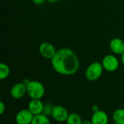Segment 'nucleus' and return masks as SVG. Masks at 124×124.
I'll return each mask as SVG.
<instances>
[{
  "label": "nucleus",
  "instance_id": "2",
  "mask_svg": "<svg viewBox=\"0 0 124 124\" xmlns=\"http://www.w3.org/2000/svg\"><path fill=\"white\" fill-rule=\"evenodd\" d=\"M27 94L31 99L41 100L45 94V87L38 81H31L27 85Z\"/></svg>",
  "mask_w": 124,
  "mask_h": 124
},
{
  "label": "nucleus",
  "instance_id": "11",
  "mask_svg": "<svg viewBox=\"0 0 124 124\" xmlns=\"http://www.w3.org/2000/svg\"><path fill=\"white\" fill-rule=\"evenodd\" d=\"M91 121L93 124H108L109 117L105 111L100 110L92 114Z\"/></svg>",
  "mask_w": 124,
  "mask_h": 124
},
{
  "label": "nucleus",
  "instance_id": "15",
  "mask_svg": "<svg viewBox=\"0 0 124 124\" xmlns=\"http://www.w3.org/2000/svg\"><path fill=\"white\" fill-rule=\"evenodd\" d=\"M10 73V69L9 67L4 62H1L0 64V79L1 81L6 79Z\"/></svg>",
  "mask_w": 124,
  "mask_h": 124
},
{
  "label": "nucleus",
  "instance_id": "12",
  "mask_svg": "<svg viewBox=\"0 0 124 124\" xmlns=\"http://www.w3.org/2000/svg\"><path fill=\"white\" fill-rule=\"evenodd\" d=\"M113 120L114 124H124V109H116L113 113Z\"/></svg>",
  "mask_w": 124,
  "mask_h": 124
},
{
  "label": "nucleus",
  "instance_id": "4",
  "mask_svg": "<svg viewBox=\"0 0 124 124\" xmlns=\"http://www.w3.org/2000/svg\"><path fill=\"white\" fill-rule=\"evenodd\" d=\"M102 65L108 72H114L118 70L119 67V61L118 59L113 54H107L105 55L102 60Z\"/></svg>",
  "mask_w": 124,
  "mask_h": 124
},
{
  "label": "nucleus",
  "instance_id": "20",
  "mask_svg": "<svg viewBox=\"0 0 124 124\" xmlns=\"http://www.w3.org/2000/svg\"><path fill=\"white\" fill-rule=\"evenodd\" d=\"M81 124H92V121H82V123Z\"/></svg>",
  "mask_w": 124,
  "mask_h": 124
},
{
  "label": "nucleus",
  "instance_id": "1",
  "mask_svg": "<svg viewBox=\"0 0 124 124\" xmlns=\"http://www.w3.org/2000/svg\"><path fill=\"white\" fill-rule=\"evenodd\" d=\"M51 63L55 72L63 76H72L79 69V60L74 51L62 47L57 50Z\"/></svg>",
  "mask_w": 124,
  "mask_h": 124
},
{
  "label": "nucleus",
  "instance_id": "13",
  "mask_svg": "<svg viewBox=\"0 0 124 124\" xmlns=\"http://www.w3.org/2000/svg\"><path fill=\"white\" fill-rule=\"evenodd\" d=\"M31 124H51L48 116L44 114H39L34 116Z\"/></svg>",
  "mask_w": 124,
  "mask_h": 124
},
{
  "label": "nucleus",
  "instance_id": "7",
  "mask_svg": "<svg viewBox=\"0 0 124 124\" xmlns=\"http://www.w3.org/2000/svg\"><path fill=\"white\" fill-rule=\"evenodd\" d=\"M34 116L28 109H23L17 112L15 116L17 124H31Z\"/></svg>",
  "mask_w": 124,
  "mask_h": 124
},
{
  "label": "nucleus",
  "instance_id": "22",
  "mask_svg": "<svg viewBox=\"0 0 124 124\" xmlns=\"http://www.w3.org/2000/svg\"><path fill=\"white\" fill-rule=\"evenodd\" d=\"M121 62H122V64L124 65V52L121 54Z\"/></svg>",
  "mask_w": 124,
  "mask_h": 124
},
{
  "label": "nucleus",
  "instance_id": "8",
  "mask_svg": "<svg viewBox=\"0 0 124 124\" xmlns=\"http://www.w3.org/2000/svg\"><path fill=\"white\" fill-rule=\"evenodd\" d=\"M27 94V86L23 82L15 84L10 89V95L15 100L23 98Z\"/></svg>",
  "mask_w": 124,
  "mask_h": 124
},
{
  "label": "nucleus",
  "instance_id": "9",
  "mask_svg": "<svg viewBox=\"0 0 124 124\" xmlns=\"http://www.w3.org/2000/svg\"><path fill=\"white\" fill-rule=\"evenodd\" d=\"M44 104L41 100L31 99L28 105V109L33 113V116H37L43 113Z\"/></svg>",
  "mask_w": 124,
  "mask_h": 124
},
{
  "label": "nucleus",
  "instance_id": "16",
  "mask_svg": "<svg viewBox=\"0 0 124 124\" xmlns=\"http://www.w3.org/2000/svg\"><path fill=\"white\" fill-rule=\"evenodd\" d=\"M53 107L51 104L49 103H46V104H44V110H43V114L49 116H51L52 115V109H53Z\"/></svg>",
  "mask_w": 124,
  "mask_h": 124
},
{
  "label": "nucleus",
  "instance_id": "5",
  "mask_svg": "<svg viewBox=\"0 0 124 124\" xmlns=\"http://www.w3.org/2000/svg\"><path fill=\"white\" fill-rule=\"evenodd\" d=\"M39 52L44 58L52 60L55 55L57 49L52 44L49 42H43L39 45Z\"/></svg>",
  "mask_w": 124,
  "mask_h": 124
},
{
  "label": "nucleus",
  "instance_id": "21",
  "mask_svg": "<svg viewBox=\"0 0 124 124\" xmlns=\"http://www.w3.org/2000/svg\"><path fill=\"white\" fill-rule=\"evenodd\" d=\"M48 2H50V3H56L57 1H59L60 0H46Z\"/></svg>",
  "mask_w": 124,
  "mask_h": 124
},
{
  "label": "nucleus",
  "instance_id": "18",
  "mask_svg": "<svg viewBox=\"0 0 124 124\" xmlns=\"http://www.w3.org/2000/svg\"><path fill=\"white\" fill-rule=\"evenodd\" d=\"M46 0H32V1L33 2V4H36V5H41Z\"/></svg>",
  "mask_w": 124,
  "mask_h": 124
},
{
  "label": "nucleus",
  "instance_id": "10",
  "mask_svg": "<svg viewBox=\"0 0 124 124\" xmlns=\"http://www.w3.org/2000/svg\"><path fill=\"white\" fill-rule=\"evenodd\" d=\"M110 49L115 54H122L124 52V42L120 38L113 39L109 44Z\"/></svg>",
  "mask_w": 124,
  "mask_h": 124
},
{
  "label": "nucleus",
  "instance_id": "3",
  "mask_svg": "<svg viewBox=\"0 0 124 124\" xmlns=\"http://www.w3.org/2000/svg\"><path fill=\"white\" fill-rule=\"evenodd\" d=\"M104 68L102 62H94L91 63L85 71V77L89 81H94L99 79L102 75Z\"/></svg>",
  "mask_w": 124,
  "mask_h": 124
},
{
  "label": "nucleus",
  "instance_id": "6",
  "mask_svg": "<svg viewBox=\"0 0 124 124\" xmlns=\"http://www.w3.org/2000/svg\"><path fill=\"white\" fill-rule=\"evenodd\" d=\"M52 117L57 122L62 123L66 122L67 118L69 116L68 110L62 105H54L52 112Z\"/></svg>",
  "mask_w": 124,
  "mask_h": 124
},
{
  "label": "nucleus",
  "instance_id": "17",
  "mask_svg": "<svg viewBox=\"0 0 124 124\" xmlns=\"http://www.w3.org/2000/svg\"><path fill=\"white\" fill-rule=\"evenodd\" d=\"M5 110H6L5 105H4V103L2 101H1L0 102V115H3L4 111H5Z\"/></svg>",
  "mask_w": 124,
  "mask_h": 124
},
{
  "label": "nucleus",
  "instance_id": "14",
  "mask_svg": "<svg viewBox=\"0 0 124 124\" xmlns=\"http://www.w3.org/2000/svg\"><path fill=\"white\" fill-rule=\"evenodd\" d=\"M82 118L81 116L76 113H69V116L67 118L66 124H81Z\"/></svg>",
  "mask_w": 124,
  "mask_h": 124
},
{
  "label": "nucleus",
  "instance_id": "23",
  "mask_svg": "<svg viewBox=\"0 0 124 124\" xmlns=\"http://www.w3.org/2000/svg\"><path fill=\"white\" fill-rule=\"evenodd\" d=\"M23 1H27V0H23Z\"/></svg>",
  "mask_w": 124,
  "mask_h": 124
},
{
  "label": "nucleus",
  "instance_id": "19",
  "mask_svg": "<svg viewBox=\"0 0 124 124\" xmlns=\"http://www.w3.org/2000/svg\"><path fill=\"white\" fill-rule=\"evenodd\" d=\"M99 110H100V108H99V106H98V105H93V106L92 107V111L93 112V113H96V112H97V111H99Z\"/></svg>",
  "mask_w": 124,
  "mask_h": 124
},
{
  "label": "nucleus",
  "instance_id": "24",
  "mask_svg": "<svg viewBox=\"0 0 124 124\" xmlns=\"http://www.w3.org/2000/svg\"></svg>",
  "mask_w": 124,
  "mask_h": 124
}]
</instances>
